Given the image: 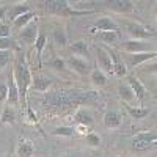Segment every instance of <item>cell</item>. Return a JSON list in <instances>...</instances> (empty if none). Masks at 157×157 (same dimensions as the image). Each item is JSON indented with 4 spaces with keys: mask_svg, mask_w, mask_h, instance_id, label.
<instances>
[{
    "mask_svg": "<svg viewBox=\"0 0 157 157\" xmlns=\"http://www.w3.org/2000/svg\"><path fill=\"white\" fill-rule=\"evenodd\" d=\"M93 91H80V90H58L47 91L44 96V107H71L80 105L96 99Z\"/></svg>",
    "mask_w": 157,
    "mask_h": 157,
    "instance_id": "6da1fadb",
    "label": "cell"
},
{
    "mask_svg": "<svg viewBox=\"0 0 157 157\" xmlns=\"http://www.w3.org/2000/svg\"><path fill=\"white\" fill-rule=\"evenodd\" d=\"M14 80H16V85H17V90H19V98H22V101H25V96H27V91H29V88L33 82V78H32V74H30L27 63H25V60L22 57H19L17 61H16Z\"/></svg>",
    "mask_w": 157,
    "mask_h": 157,
    "instance_id": "7a4b0ae2",
    "label": "cell"
},
{
    "mask_svg": "<svg viewBox=\"0 0 157 157\" xmlns=\"http://www.w3.org/2000/svg\"><path fill=\"white\" fill-rule=\"evenodd\" d=\"M41 6L54 14H60V16H68V14H86L88 11H77L72 10L69 6L68 2H63V0H46V2H41Z\"/></svg>",
    "mask_w": 157,
    "mask_h": 157,
    "instance_id": "3957f363",
    "label": "cell"
},
{
    "mask_svg": "<svg viewBox=\"0 0 157 157\" xmlns=\"http://www.w3.org/2000/svg\"><path fill=\"white\" fill-rule=\"evenodd\" d=\"M66 63V68L71 69L72 72L78 74V75H88V72L91 71L90 69V63L85 60V58H80V57H69L64 60Z\"/></svg>",
    "mask_w": 157,
    "mask_h": 157,
    "instance_id": "277c9868",
    "label": "cell"
},
{
    "mask_svg": "<svg viewBox=\"0 0 157 157\" xmlns=\"http://www.w3.org/2000/svg\"><path fill=\"white\" fill-rule=\"evenodd\" d=\"M126 30L134 39H138V41H143V39H148V38L154 36V32L148 30L145 25H141L138 22H127L126 24Z\"/></svg>",
    "mask_w": 157,
    "mask_h": 157,
    "instance_id": "5b68a950",
    "label": "cell"
},
{
    "mask_svg": "<svg viewBox=\"0 0 157 157\" xmlns=\"http://www.w3.org/2000/svg\"><path fill=\"white\" fill-rule=\"evenodd\" d=\"M94 50H96V58H98L99 69L104 71V72H112V74H113L112 60H110V55H109L107 49H105V47H99V46H96Z\"/></svg>",
    "mask_w": 157,
    "mask_h": 157,
    "instance_id": "8992f818",
    "label": "cell"
},
{
    "mask_svg": "<svg viewBox=\"0 0 157 157\" xmlns=\"http://www.w3.org/2000/svg\"><path fill=\"white\" fill-rule=\"evenodd\" d=\"M36 38H38V24H36V21H32L27 27H24L19 32V39L25 44H35Z\"/></svg>",
    "mask_w": 157,
    "mask_h": 157,
    "instance_id": "52a82bcc",
    "label": "cell"
},
{
    "mask_svg": "<svg viewBox=\"0 0 157 157\" xmlns=\"http://www.w3.org/2000/svg\"><path fill=\"white\" fill-rule=\"evenodd\" d=\"M157 57L155 52H141V54H129L127 55V64L129 68H135L138 64L145 63V61H149V60H154Z\"/></svg>",
    "mask_w": 157,
    "mask_h": 157,
    "instance_id": "ba28073f",
    "label": "cell"
},
{
    "mask_svg": "<svg viewBox=\"0 0 157 157\" xmlns=\"http://www.w3.org/2000/svg\"><path fill=\"white\" fill-rule=\"evenodd\" d=\"M105 49H107L109 55H110V60H112L113 72H115L118 77H123V75H126V72H127V68H126V63L121 60V57L118 55L115 50H112V49H109V47H105Z\"/></svg>",
    "mask_w": 157,
    "mask_h": 157,
    "instance_id": "9c48e42d",
    "label": "cell"
},
{
    "mask_svg": "<svg viewBox=\"0 0 157 157\" xmlns=\"http://www.w3.org/2000/svg\"><path fill=\"white\" fill-rule=\"evenodd\" d=\"M123 124V118L120 115V112L116 110H109L105 115H104V126L107 129L113 130V129H118Z\"/></svg>",
    "mask_w": 157,
    "mask_h": 157,
    "instance_id": "30bf717a",
    "label": "cell"
},
{
    "mask_svg": "<svg viewBox=\"0 0 157 157\" xmlns=\"http://www.w3.org/2000/svg\"><path fill=\"white\" fill-rule=\"evenodd\" d=\"M127 80H129V83H127V85L130 86V90H132V91H134V94H135V99H137L138 102H141L143 99H145L146 88L143 86V83L138 80L137 77H134V75H130V77L127 78Z\"/></svg>",
    "mask_w": 157,
    "mask_h": 157,
    "instance_id": "8fae6325",
    "label": "cell"
},
{
    "mask_svg": "<svg viewBox=\"0 0 157 157\" xmlns=\"http://www.w3.org/2000/svg\"><path fill=\"white\" fill-rule=\"evenodd\" d=\"M8 101L10 104H17L19 102V90H17V85H16V80H14V75H13V72L8 74Z\"/></svg>",
    "mask_w": 157,
    "mask_h": 157,
    "instance_id": "7c38bea8",
    "label": "cell"
},
{
    "mask_svg": "<svg viewBox=\"0 0 157 157\" xmlns=\"http://www.w3.org/2000/svg\"><path fill=\"white\" fill-rule=\"evenodd\" d=\"M74 121L75 124H85V126H93L94 123V116L91 112H88L86 109H80L77 110L74 115Z\"/></svg>",
    "mask_w": 157,
    "mask_h": 157,
    "instance_id": "4fadbf2b",
    "label": "cell"
},
{
    "mask_svg": "<svg viewBox=\"0 0 157 157\" xmlns=\"http://www.w3.org/2000/svg\"><path fill=\"white\" fill-rule=\"evenodd\" d=\"M107 5L110 10L116 13H129L134 8V3L129 2V0H112V2H107Z\"/></svg>",
    "mask_w": 157,
    "mask_h": 157,
    "instance_id": "5bb4252c",
    "label": "cell"
},
{
    "mask_svg": "<svg viewBox=\"0 0 157 157\" xmlns=\"http://www.w3.org/2000/svg\"><path fill=\"white\" fill-rule=\"evenodd\" d=\"M35 154V146L30 140H22L16 148V155L17 157H32Z\"/></svg>",
    "mask_w": 157,
    "mask_h": 157,
    "instance_id": "9a60e30c",
    "label": "cell"
},
{
    "mask_svg": "<svg viewBox=\"0 0 157 157\" xmlns=\"http://www.w3.org/2000/svg\"><path fill=\"white\" fill-rule=\"evenodd\" d=\"M94 27L98 30H101V32H118V27H116V24L113 22V19L107 17V16L98 19L94 22Z\"/></svg>",
    "mask_w": 157,
    "mask_h": 157,
    "instance_id": "2e32d148",
    "label": "cell"
},
{
    "mask_svg": "<svg viewBox=\"0 0 157 157\" xmlns=\"http://www.w3.org/2000/svg\"><path fill=\"white\" fill-rule=\"evenodd\" d=\"M123 47L130 52V54H141V52H146V43L145 41H138V39H130L123 44Z\"/></svg>",
    "mask_w": 157,
    "mask_h": 157,
    "instance_id": "e0dca14e",
    "label": "cell"
},
{
    "mask_svg": "<svg viewBox=\"0 0 157 157\" xmlns=\"http://www.w3.org/2000/svg\"><path fill=\"white\" fill-rule=\"evenodd\" d=\"M33 19H35V13H33V11H29V13H25V14H21V16H17V17L13 19V25H14L16 30L21 32L24 27H27V25H29Z\"/></svg>",
    "mask_w": 157,
    "mask_h": 157,
    "instance_id": "ac0fdd59",
    "label": "cell"
},
{
    "mask_svg": "<svg viewBox=\"0 0 157 157\" xmlns=\"http://www.w3.org/2000/svg\"><path fill=\"white\" fill-rule=\"evenodd\" d=\"M32 85H33V88H35L36 91H41V93H47V90H49V88H50V85H52V80H50L49 77L39 75V77L33 78Z\"/></svg>",
    "mask_w": 157,
    "mask_h": 157,
    "instance_id": "d6986e66",
    "label": "cell"
},
{
    "mask_svg": "<svg viewBox=\"0 0 157 157\" xmlns=\"http://www.w3.org/2000/svg\"><path fill=\"white\" fill-rule=\"evenodd\" d=\"M126 110L129 112L132 120H143L149 115V109H143V107H134L130 104H126Z\"/></svg>",
    "mask_w": 157,
    "mask_h": 157,
    "instance_id": "ffe728a7",
    "label": "cell"
},
{
    "mask_svg": "<svg viewBox=\"0 0 157 157\" xmlns=\"http://www.w3.org/2000/svg\"><path fill=\"white\" fill-rule=\"evenodd\" d=\"M91 83L96 85V86H104V85H107V74L101 71L99 68H94L93 71H91Z\"/></svg>",
    "mask_w": 157,
    "mask_h": 157,
    "instance_id": "44dd1931",
    "label": "cell"
},
{
    "mask_svg": "<svg viewBox=\"0 0 157 157\" xmlns=\"http://www.w3.org/2000/svg\"><path fill=\"white\" fill-rule=\"evenodd\" d=\"M71 52H72V54H75L77 57H80V58L86 57L88 55V43L83 41V39L72 43L71 44Z\"/></svg>",
    "mask_w": 157,
    "mask_h": 157,
    "instance_id": "7402d4cb",
    "label": "cell"
},
{
    "mask_svg": "<svg viewBox=\"0 0 157 157\" xmlns=\"http://www.w3.org/2000/svg\"><path fill=\"white\" fill-rule=\"evenodd\" d=\"M118 94H120V98L126 102V104H130L134 99H135V94H134V91L130 90L129 85L126 83H121L120 86H118Z\"/></svg>",
    "mask_w": 157,
    "mask_h": 157,
    "instance_id": "603a6c76",
    "label": "cell"
},
{
    "mask_svg": "<svg viewBox=\"0 0 157 157\" xmlns=\"http://www.w3.org/2000/svg\"><path fill=\"white\" fill-rule=\"evenodd\" d=\"M154 146V143H149L146 140H140L137 137H134L132 140H130V148H132L134 151H145V149H149Z\"/></svg>",
    "mask_w": 157,
    "mask_h": 157,
    "instance_id": "cb8c5ba5",
    "label": "cell"
},
{
    "mask_svg": "<svg viewBox=\"0 0 157 157\" xmlns=\"http://www.w3.org/2000/svg\"><path fill=\"white\" fill-rule=\"evenodd\" d=\"M47 43V38L44 33H38V38L35 41V47H36V55H38V64H41V54H43V49Z\"/></svg>",
    "mask_w": 157,
    "mask_h": 157,
    "instance_id": "d4e9b609",
    "label": "cell"
},
{
    "mask_svg": "<svg viewBox=\"0 0 157 157\" xmlns=\"http://www.w3.org/2000/svg\"><path fill=\"white\" fill-rule=\"evenodd\" d=\"M16 121V113L11 107H5L2 112V118H0V123L2 124H14Z\"/></svg>",
    "mask_w": 157,
    "mask_h": 157,
    "instance_id": "484cf974",
    "label": "cell"
},
{
    "mask_svg": "<svg viewBox=\"0 0 157 157\" xmlns=\"http://www.w3.org/2000/svg\"><path fill=\"white\" fill-rule=\"evenodd\" d=\"M98 38L101 39V41H104L105 44H113L120 39V33L118 32H101L98 35Z\"/></svg>",
    "mask_w": 157,
    "mask_h": 157,
    "instance_id": "4316f807",
    "label": "cell"
},
{
    "mask_svg": "<svg viewBox=\"0 0 157 157\" xmlns=\"http://www.w3.org/2000/svg\"><path fill=\"white\" fill-rule=\"evenodd\" d=\"M54 41H55V44L60 46V47H63V46L68 44V38H66V33H64L63 29H57V30L54 32Z\"/></svg>",
    "mask_w": 157,
    "mask_h": 157,
    "instance_id": "83f0119b",
    "label": "cell"
},
{
    "mask_svg": "<svg viewBox=\"0 0 157 157\" xmlns=\"http://www.w3.org/2000/svg\"><path fill=\"white\" fill-rule=\"evenodd\" d=\"M75 134L74 127H69V126H64V127H57L54 132H52V135L55 137H72Z\"/></svg>",
    "mask_w": 157,
    "mask_h": 157,
    "instance_id": "f1b7e54d",
    "label": "cell"
},
{
    "mask_svg": "<svg viewBox=\"0 0 157 157\" xmlns=\"http://www.w3.org/2000/svg\"><path fill=\"white\" fill-rule=\"evenodd\" d=\"M47 64H49L52 69H57V71H63L64 68H66V63H64V60L60 58V57H54L52 60H49Z\"/></svg>",
    "mask_w": 157,
    "mask_h": 157,
    "instance_id": "f546056e",
    "label": "cell"
},
{
    "mask_svg": "<svg viewBox=\"0 0 157 157\" xmlns=\"http://www.w3.org/2000/svg\"><path fill=\"white\" fill-rule=\"evenodd\" d=\"M85 138H86V143H88L90 146H93V148L101 146V137H99L98 134L90 132V134H86V135H85Z\"/></svg>",
    "mask_w": 157,
    "mask_h": 157,
    "instance_id": "4dcf8cb0",
    "label": "cell"
},
{
    "mask_svg": "<svg viewBox=\"0 0 157 157\" xmlns=\"http://www.w3.org/2000/svg\"><path fill=\"white\" fill-rule=\"evenodd\" d=\"M134 137H137L140 140H146L149 143H154V145H155V140H157V134L155 132H151V130H149V132H140V134H137Z\"/></svg>",
    "mask_w": 157,
    "mask_h": 157,
    "instance_id": "1f68e13d",
    "label": "cell"
},
{
    "mask_svg": "<svg viewBox=\"0 0 157 157\" xmlns=\"http://www.w3.org/2000/svg\"><path fill=\"white\" fill-rule=\"evenodd\" d=\"M29 11H30L29 3H21V5H17V6L14 8V11H13V19L17 17V16H21V14H25V13H29Z\"/></svg>",
    "mask_w": 157,
    "mask_h": 157,
    "instance_id": "d6a6232c",
    "label": "cell"
},
{
    "mask_svg": "<svg viewBox=\"0 0 157 157\" xmlns=\"http://www.w3.org/2000/svg\"><path fill=\"white\" fill-rule=\"evenodd\" d=\"M10 61V52L8 50H0V71H2Z\"/></svg>",
    "mask_w": 157,
    "mask_h": 157,
    "instance_id": "836d02e7",
    "label": "cell"
},
{
    "mask_svg": "<svg viewBox=\"0 0 157 157\" xmlns=\"http://www.w3.org/2000/svg\"><path fill=\"white\" fill-rule=\"evenodd\" d=\"M74 130H75L78 135H86V134H90V126H85V124H75Z\"/></svg>",
    "mask_w": 157,
    "mask_h": 157,
    "instance_id": "e575fe53",
    "label": "cell"
},
{
    "mask_svg": "<svg viewBox=\"0 0 157 157\" xmlns=\"http://www.w3.org/2000/svg\"><path fill=\"white\" fill-rule=\"evenodd\" d=\"M13 43L11 39H8V38H0V50H8V49H11L13 47Z\"/></svg>",
    "mask_w": 157,
    "mask_h": 157,
    "instance_id": "d590c367",
    "label": "cell"
},
{
    "mask_svg": "<svg viewBox=\"0 0 157 157\" xmlns=\"http://www.w3.org/2000/svg\"><path fill=\"white\" fill-rule=\"evenodd\" d=\"M6 98H8V85L0 83V102H3Z\"/></svg>",
    "mask_w": 157,
    "mask_h": 157,
    "instance_id": "8d00e7d4",
    "label": "cell"
},
{
    "mask_svg": "<svg viewBox=\"0 0 157 157\" xmlns=\"http://www.w3.org/2000/svg\"><path fill=\"white\" fill-rule=\"evenodd\" d=\"M10 35V25L0 22V38H8Z\"/></svg>",
    "mask_w": 157,
    "mask_h": 157,
    "instance_id": "74e56055",
    "label": "cell"
},
{
    "mask_svg": "<svg viewBox=\"0 0 157 157\" xmlns=\"http://www.w3.org/2000/svg\"><path fill=\"white\" fill-rule=\"evenodd\" d=\"M25 107H27V113H29V123H32V124H35V126H38V118L35 116V113H33V110L25 104Z\"/></svg>",
    "mask_w": 157,
    "mask_h": 157,
    "instance_id": "f35d334b",
    "label": "cell"
},
{
    "mask_svg": "<svg viewBox=\"0 0 157 157\" xmlns=\"http://www.w3.org/2000/svg\"><path fill=\"white\" fill-rule=\"evenodd\" d=\"M6 14V6L5 5H0V22H2V19L5 17Z\"/></svg>",
    "mask_w": 157,
    "mask_h": 157,
    "instance_id": "ab89813d",
    "label": "cell"
},
{
    "mask_svg": "<svg viewBox=\"0 0 157 157\" xmlns=\"http://www.w3.org/2000/svg\"><path fill=\"white\" fill-rule=\"evenodd\" d=\"M63 157H78V155H72V154H71V155H63Z\"/></svg>",
    "mask_w": 157,
    "mask_h": 157,
    "instance_id": "60d3db41",
    "label": "cell"
},
{
    "mask_svg": "<svg viewBox=\"0 0 157 157\" xmlns=\"http://www.w3.org/2000/svg\"><path fill=\"white\" fill-rule=\"evenodd\" d=\"M107 157H116V155H107Z\"/></svg>",
    "mask_w": 157,
    "mask_h": 157,
    "instance_id": "b9f144b4",
    "label": "cell"
}]
</instances>
